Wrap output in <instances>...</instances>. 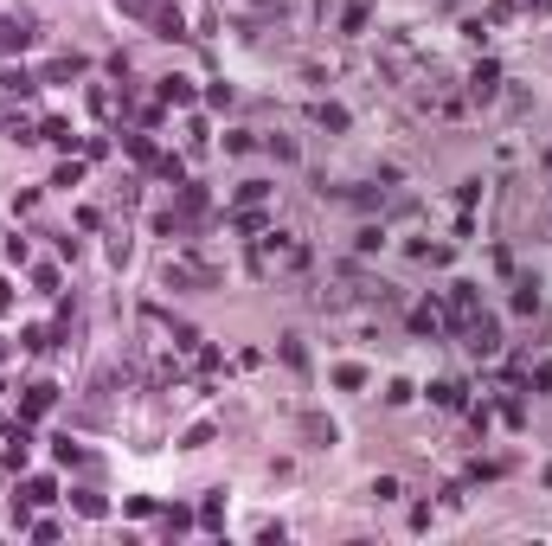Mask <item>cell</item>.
Instances as JSON below:
<instances>
[{
	"label": "cell",
	"instance_id": "obj_8",
	"mask_svg": "<svg viewBox=\"0 0 552 546\" xmlns=\"http://www.w3.org/2000/svg\"><path fill=\"white\" fill-rule=\"evenodd\" d=\"M366 20H373V0H347V14H340V33L360 39V33H366Z\"/></svg>",
	"mask_w": 552,
	"mask_h": 546
},
{
	"label": "cell",
	"instance_id": "obj_18",
	"mask_svg": "<svg viewBox=\"0 0 552 546\" xmlns=\"http://www.w3.org/2000/svg\"><path fill=\"white\" fill-rule=\"evenodd\" d=\"M78 180H84V168H78V161H64V168L52 174V187H78Z\"/></svg>",
	"mask_w": 552,
	"mask_h": 546
},
{
	"label": "cell",
	"instance_id": "obj_17",
	"mask_svg": "<svg viewBox=\"0 0 552 546\" xmlns=\"http://www.w3.org/2000/svg\"><path fill=\"white\" fill-rule=\"evenodd\" d=\"M39 135H45V142H58V148H71V122H45Z\"/></svg>",
	"mask_w": 552,
	"mask_h": 546
},
{
	"label": "cell",
	"instance_id": "obj_11",
	"mask_svg": "<svg viewBox=\"0 0 552 546\" xmlns=\"http://www.w3.org/2000/svg\"><path fill=\"white\" fill-rule=\"evenodd\" d=\"M514 315H539V283H533V277L514 290Z\"/></svg>",
	"mask_w": 552,
	"mask_h": 546
},
{
	"label": "cell",
	"instance_id": "obj_13",
	"mask_svg": "<svg viewBox=\"0 0 552 546\" xmlns=\"http://www.w3.org/2000/svg\"><path fill=\"white\" fill-rule=\"evenodd\" d=\"M78 72H84V58H52V64H45L52 84H58V78H78Z\"/></svg>",
	"mask_w": 552,
	"mask_h": 546
},
{
	"label": "cell",
	"instance_id": "obj_7",
	"mask_svg": "<svg viewBox=\"0 0 552 546\" xmlns=\"http://www.w3.org/2000/svg\"><path fill=\"white\" fill-rule=\"evenodd\" d=\"M52 398H58V386H26V405H20V418L33 425V418H45L52 412Z\"/></svg>",
	"mask_w": 552,
	"mask_h": 546
},
{
	"label": "cell",
	"instance_id": "obj_1",
	"mask_svg": "<svg viewBox=\"0 0 552 546\" xmlns=\"http://www.w3.org/2000/svg\"><path fill=\"white\" fill-rule=\"evenodd\" d=\"M251 270L270 283V277H302L309 270V244L296 238V232H276V225H263L257 238H251Z\"/></svg>",
	"mask_w": 552,
	"mask_h": 546
},
{
	"label": "cell",
	"instance_id": "obj_14",
	"mask_svg": "<svg viewBox=\"0 0 552 546\" xmlns=\"http://www.w3.org/2000/svg\"><path fill=\"white\" fill-rule=\"evenodd\" d=\"M334 386H340V392H360V386H366V367H340Z\"/></svg>",
	"mask_w": 552,
	"mask_h": 546
},
{
	"label": "cell",
	"instance_id": "obj_4",
	"mask_svg": "<svg viewBox=\"0 0 552 546\" xmlns=\"http://www.w3.org/2000/svg\"><path fill=\"white\" fill-rule=\"evenodd\" d=\"M469 97H475V103H495V97H501V64L481 58L475 72H469Z\"/></svg>",
	"mask_w": 552,
	"mask_h": 546
},
{
	"label": "cell",
	"instance_id": "obj_9",
	"mask_svg": "<svg viewBox=\"0 0 552 546\" xmlns=\"http://www.w3.org/2000/svg\"><path fill=\"white\" fill-rule=\"evenodd\" d=\"M411 334H443V309L437 302H418V309H411Z\"/></svg>",
	"mask_w": 552,
	"mask_h": 546
},
{
	"label": "cell",
	"instance_id": "obj_20",
	"mask_svg": "<svg viewBox=\"0 0 552 546\" xmlns=\"http://www.w3.org/2000/svg\"><path fill=\"white\" fill-rule=\"evenodd\" d=\"M546 180H552V155H546Z\"/></svg>",
	"mask_w": 552,
	"mask_h": 546
},
{
	"label": "cell",
	"instance_id": "obj_5",
	"mask_svg": "<svg viewBox=\"0 0 552 546\" xmlns=\"http://www.w3.org/2000/svg\"><path fill=\"white\" fill-rule=\"evenodd\" d=\"M481 315V296H475V283H450V321L456 328H469Z\"/></svg>",
	"mask_w": 552,
	"mask_h": 546
},
{
	"label": "cell",
	"instance_id": "obj_2",
	"mask_svg": "<svg viewBox=\"0 0 552 546\" xmlns=\"http://www.w3.org/2000/svg\"><path fill=\"white\" fill-rule=\"evenodd\" d=\"M379 72L392 84H424V58H418V45H411L404 33H392V39H379Z\"/></svg>",
	"mask_w": 552,
	"mask_h": 546
},
{
	"label": "cell",
	"instance_id": "obj_15",
	"mask_svg": "<svg viewBox=\"0 0 552 546\" xmlns=\"http://www.w3.org/2000/svg\"><path fill=\"white\" fill-rule=\"evenodd\" d=\"M257 199H270V180H244L238 187V206H257Z\"/></svg>",
	"mask_w": 552,
	"mask_h": 546
},
{
	"label": "cell",
	"instance_id": "obj_16",
	"mask_svg": "<svg viewBox=\"0 0 552 546\" xmlns=\"http://www.w3.org/2000/svg\"><path fill=\"white\" fill-rule=\"evenodd\" d=\"M52 495H58V489H52V483H45V475H39V483H26V508H45V502H52Z\"/></svg>",
	"mask_w": 552,
	"mask_h": 546
},
{
	"label": "cell",
	"instance_id": "obj_12",
	"mask_svg": "<svg viewBox=\"0 0 552 546\" xmlns=\"http://www.w3.org/2000/svg\"><path fill=\"white\" fill-rule=\"evenodd\" d=\"M315 122L321 129H347V110H340V103H315Z\"/></svg>",
	"mask_w": 552,
	"mask_h": 546
},
{
	"label": "cell",
	"instance_id": "obj_6",
	"mask_svg": "<svg viewBox=\"0 0 552 546\" xmlns=\"http://www.w3.org/2000/svg\"><path fill=\"white\" fill-rule=\"evenodd\" d=\"M26 45H33V20L7 14V20H0V52H26Z\"/></svg>",
	"mask_w": 552,
	"mask_h": 546
},
{
	"label": "cell",
	"instance_id": "obj_19",
	"mask_svg": "<svg viewBox=\"0 0 552 546\" xmlns=\"http://www.w3.org/2000/svg\"><path fill=\"white\" fill-rule=\"evenodd\" d=\"M161 97H167V103H186L193 91H186V78H167V84H161Z\"/></svg>",
	"mask_w": 552,
	"mask_h": 546
},
{
	"label": "cell",
	"instance_id": "obj_3",
	"mask_svg": "<svg viewBox=\"0 0 552 546\" xmlns=\"http://www.w3.org/2000/svg\"><path fill=\"white\" fill-rule=\"evenodd\" d=\"M456 334L469 340V354H495V348H501V321H495V315H475V321L456 328Z\"/></svg>",
	"mask_w": 552,
	"mask_h": 546
},
{
	"label": "cell",
	"instance_id": "obj_10",
	"mask_svg": "<svg viewBox=\"0 0 552 546\" xmlns=\"http://www.w3.org/2000/svg\"><path fill=\"white\" fill-rule=\"evenodd\" d=\"M431 398L443 405V412H462V379H437V386H431Z\"/></svg>",
	"mask_w": 552,
	"mask_h": 546
}]
</instances>
